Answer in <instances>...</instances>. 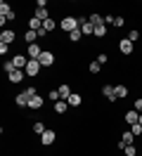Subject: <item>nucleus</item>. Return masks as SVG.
I'll return each instance as SVG.
<instances>
[{"label":"nucleus","instance_id":"nucleus-1","mask_svg":"<svg viewBox=\"0 0 142 156\" xmlns=\"http://www.w3.org/2000/svg\"><path fill=\"white\" fill-rule=\"evenodd\" d=\"M62 31H66V33H71V31H76V29H81V21L76 19V17H64L62 19Z\"/></svg>","mask_w":142,"mask_h":156},{"label":"nucleus","instance_id":"nucleus-2","mask_svg":"<svg viewBox=\"0 0 142 156\" xmlns=\"http://www.w3.org/2000/svg\"><path fill=\"white\" fill-rule=\"evenodd\" d=\"M38 62H40V66H52L55 64V55L50 50H43V55L38 57Z\"/></svg>","mask_w":142,"mask_h":156},{"label":"nucleus","instance_id":"nucleus-3","mask_svg":"<svg viewBox=\"0 0 142 156\" xmlns=\"http://www.w3.org/2000/svg\"><path fill=\"white\" fill-rule=\"evenodd\" d=\"M26 76H38V71H40V62L38 59H28V64H26Z\"/></svg>","mask_w":142,"mask_h":156},{"label":"nucleus","instance_id":"nucleus-4","mask_svg":"<svg viewBox=\"0 0 142 156\" xmlns=\"http://www.w3.org/2000/svg\"><path fill=\"white\" fill-rule=\"evenodd\" d=\"M0 17H5V19H14V17H17V14H14V10L9 7V5L5 2V0L0 2Z\"/></svg>","mask_w":142,"mask_h":156},{"label":"nucleus","instance_id":"nucleus-5","mask_svg":"<svg viewBox=\"0 0 142 156\" xmlns=\"http://www.w3.org/2000/svg\"><path fill=\"white\" fill-rule=\"evenodd\" d=\"M81 31H83V36H90V33H95V26L93 24H90V19H83V17H81Z\"/></svg>","mask_w":142,"mask_h":156},{"label":"nucleus","instance_id":"nucleus-6","mask_svg":"<svg viewBox=\"0 0 142 156\" xmlns=\"http://www.w3.org/2000/svg\"><path fill=\"white\" fill-rule=\"evenodd\" d=\"M12 64H14V69H26V64H28V57H24V55H17V57H12Z\"/></svg>","mask_w":142,"mask_h":156},{"label":"nucleus","instance_id":"nucleus-7","mask_svg":"<svg viewBox=\"0 0 142 156\" xmlns=\"http://www.w3.org/2000/svg\"><path fill=\"white\" fill-rule=\"evenodd\" d=\"M118 50H121V55H130V52H133V43L128 38L118 40Z\"/></svg>","mask_w":142,"mask_h":156},{"label":"nucleus","instance_id":"nucleus-8","mask_svg":"<svg viewBox=\"0 0 142 156\" xmlns=\"http://www.w3.org/2000/svg\"><path fill=\"white\" fill-rule=\"evenodd\" d=\"M102 95L109 99V102H116V99H118L116 92H114V85H102Z\"/></svg>","mask_w":142,"mask_h":156},{"label":"nucleus","instance_id":"nucleus-9","mask_svg":"<svg viewBox=\"0 0 142 156\" xmlns=\"http://www.w3.org/2000/svg\"><path fill=\"white\" fill-rule=\"evenodd\" d=\"M133 140H135V135H133V133H123L121 140H118V149H123V147H128V144H133Z\"/></svg>","mask_w":142,"mask_h":156},{"label":"nucleus","instance_id":"nucleus-10","mask_svg":"<svg viewBox=\"0 0 142 156\" xmlns=\"http://www.w3.org/2000/svg\"><path fill=\"white\" fill-rule=\"evenodd\" d=\"M57 140V135H55V130H45V133H43V135H40V142H43V144H52V142H55Z\"/></svg>","mask_w":142,"mask_h":156},{"label":"nucleus","instance_id":"nucleus-11","mask_svg":"<svg viewBox=\"0 0 142 156\" xmlns=\"http://www.w3.org/2000/svg\"><path fill=\"white\" fill-rule=\"evenodd\" d=\"M40 55H43V50H40V45H38V43L28 45V59H38Z\"/></svg>","mask_w":142,"mask_h":156},{"label":"nucleus","instance_id":"nucleus-12","mask_svg":"<svg viewBox=\"0 0 142 156\" xmlns=\"http://www.w3.org/2000/svg\"><path fill=\"white\" fill-rule=\"evenodd\" d=\"M24 73H26V71H21V69H14V71L9 73V83H21V80H24Z\"/></svg>","mask_w":142,"mask_h":156},{"label":"nucleus","instance_id":"nucleus-13","mask_svg":"<svg viewBox=\"0 0 142 156\" xmlns=\"http://www.w3.org/2000/svg\"><path fill=\"white\" fill-rule=\"evenodd\" d=\"M17 38V33H14V31H2V36H0V43H5V45H9V43H12V40Z\"/></svg>","mask_w":142,"mask_h":156},{"label":"nucleus","instance_id":"nucleus-14","mask_svg":"<svg viewBox=\"0 0 142 156\" xmlns=\"http://www.w3.org/2000/svg\"><path fill=\"white\" fill-rule=\"evenodd\" d=\"M33 17H36V19H40V21H47V19H50V14H47V7H36Z\"/></svg>","mask_w":142,"mask_h":156},{"label":"nucleus","instance_id":"nucleus-15","mask_svg":"<svg viewBox=\"0 0 142 156\" xmlns=\"http://www.w3.org/2000/svg\"><path fill=\"white\" fill-rule=\"evenodd\" d=\"M57 92H59V97H62V99H69V97H71V95H74V92H71V88H69L66 83H62V85H59V90H57Z\"/></svg>","mask_w":142,"mask_h":156},{"label":"nucleus","instance_id":"nucleus-16","mask_svg":"<svg viewBox=\"0 0 142 156\" xmlns=\"http://www.w3.org/2000/svg\"><path fill=\"white\" fill-rule=\"evenodd\" d=\"M43 102H45V99L40 97V95H36V97L28 99V109H40V107H43Z\"/></svg>","mask_w":142,"mask_h":156},{"label":"nucleus","instance_id":"nucleus-17","mask_svg":"<svg viewBox=\"0 0 142 156\" xmlns=\"http://www.w3.org/2000/svg\"><path fill=\"white\" fill-rule=\"evenodd\" d=\"M66 109H69V102H66V99H59V102H55V111L59 114V116L64 114Z\"/></svg>","mask_w":142,"mask_h":156},{"label":"nucleus","instance_id":"nucleus-18","mask_svg":"<svg viewBox=\"0 0 142 156\" xmlns=\"http://www.w3.org/2000/svg\"><path fill=\"white\" fill-rule=\"evenodd\" d=\"M126 121H128V123H130V126H135V123H137V121H140V114H137V111H135V109H133V111H128V114H126Z\"/></svg>","mask_w":142,"mask_h":156},{"label":"nucleus","instance_id":"nucleus-19","mask_svg":"<svg viewBox=\"0 0 142 156\" xmlns=\"http://www.w3.org/2000/svg\"><path fill=\"white\" fill-rule=\"evenodd\" d=\"M114 92H116V97H118V99L128 97V88H126V85H114Z\"/></svg>","mask_w":142,"mask_h":156},{"label":"nucleus","instance_id":"nucleus-20","mask_svg":"<svg viewBox=\"0 0 142 156\" xmlns=\"http://www.w3.org/2000/svg\"><path fill=\"white\" fill-rule=\"evenodd\" d=\"M28 99H31V97H28L26 92H19V95H17V99H14V102H17L19 107H28Z\"/></svg>","mask_w":142,"mask_h":156},{"label":"nucleus","instance_id":"nucleus-21","mask_svg":"<svg viewBox=\"0 0 142 156\" xmlns=\"http://www.w3.org/2000/svg\"><path fill=\"white\" fill-rule=\"evenodd\" d=\"M28 29H31V31H40V29H43V21L36 19V17H31V21H28Z\"/></svg>","mask_w":142,"mask_h":156},{"label":"nucleus","instance_id":"nucleus-22","mask_svg":"<svg viewBox=\"0 0 142 156\" xmlns=\"http://www.w3.org/2000/svg\"><path fill=\"white\" fill-rule=\"evenodd\" d=\"M81 36H83V31L76 29V31H71V33H69V40H71V43H78V40H81Z\"/></svg>","mask_w":142,"mask_h":156},{"label":"nucleus","instance_id":"nucleus-23","mask_svg":"<svg viewBox=\"0 0 142 156\" xmlns=\"http://www.w3.org/2000/svg\"><path fill=\"white\" fill-rule=\"evenodd\" d=\"M43 29H45L47 33H52V31L57 29V24H55V19H47V21H43Z\"/></svg>","mask_w":142,"mask_h":156},{"label":"nucleus","instance_id":"nucleus-24","mask_svg":"<svg viewBox=\"0 0 142 156\" xmlns=\"http://www.w3.org/2000/svg\"><path fill=\"white\" fill-rule=\"evenodd\" d=\"M90 24H93V26H100V24H104V17L102 14H90Z\"/></svg>","mask_w":142,"mask_h":156},{"label":"nucleus","instance_id":"nucleus-25","mask_svg":"<svg viewBox=\"0 0 142 156\" xmlns=\"http://www.w3.org/2000/svg\"><path fill=\"white\" fill-rule=\"evenodd\" d=\"M95 36H97V38H104V36H107V26H104V24L95 26Z\"/></svg>","mask_w":142,"mask_h":156},{"label":"nucleus","instance_id":"nucleus-26","mask_svg":"<svg viewBox=\"0 0 142 156\" xmlns=\"http://www.w3.org/2000/svg\"><path fill=\"white\" fill-rule=\"evenodd\" d=\"M66 102H69V107H78V104H81V95H76V92H74Z\"/></svg>","mask_w":142,"mask_h":156},{"label":"nucleus","instance_id":"nucleus-27","mask_svg":"<svg viewBox=\"0 0 142 156\" xmlns=\"http://www.w3.org/2000/svg\"><path fill=\"white\" fill-rule=\"evenodd\" d=\"M47 128L43 126V123H40V121H36V123H33V133H36V135H43V133H45Z\"/></svg>","mask_w":142,"mask_h":156},{"label":"nucleus","instance_id":"nucleus-28","mask_svg":"<svg viewBox=\"0 0 142 156\" xmlns=\"http://www.w3.org/2000/svg\"><path fill=\"white\" fill-rule=\"evenodd\" d=\"M36 38H38V31H31V29H28V31H26V43H31V45H33V43H36Z\"/></svg>","mask_w":142,"mask_h":156},{"label":"nucleus","instance_id":"nucleus-29","mask_svg":"<svg viewBox=\"0 0 142 156\" xmlns=\"http://www.w3.org/2000/svg\"><path fill=\"white\" fill-rule=\"evenodd\" d=\"M123 151H126V154H128V156H135V154H137V149H135V147H133V144L123 147Z\"/></svg>","mask_w":142,"mask_h":156},{"label":"nucleus","instance_id":"nucleus-30","mask_svg":"<svg viewBox=\"0 0 142 156\" xmlns=\"http://www.w3.org/2000/svg\"><path fill=\"white\" fill-rule=\"evenodd\" d=\"M114 26H116V29H123V26H126V19H123V17H116V19H114Z\"/></svg>","mask_w":142,"mask_h":156},{"label":"nucleus","instance_id":"nucleus-31","mask_svg":"<svg viewBox=\"0 0 142 156\" xmlns=\"http://www.w3.org/2000/svg\"><path fill=\"white\" fill-rule=\"evenodd\" d=\"M130 133H133L135 137H137V135L142 133V126H140V123H135V126H130Z\"/></svg>","mask_w":142,"mask_h":156},{"label":"nucleus","instance_id":"nucleus-32","mask_svg":"<svg viewBox=\"0 0 142 156\" xmlns=\"http://www.w3.org/2000/svg\"><path fill=\"white\" fill-rule=\"evenodd\" d=\"M100 66H102L100 62H93V64H90V73H100Z\"/></svg>","mask_w":142,"mask_h":156},{"label":"nucleus","instance_id":"nucleus-33","mask_svg":"<svg viewBox=\"0 0 142 156\" xmlns=\"http://www.w3.org/2000/svg\"><path fill=\"white\" fill-rule=\"evenodd\" d=\"M24 92H26L28 97H36V95H38V90H36V88H33V85H28V88H26V90H24Z\"/></svg>","mask_w":142,"mask_h":156},{"label":"nucleus","instance_id":"nucleus-34","mask_svg":"<svg viewBox=\"0 0 142 156\" xmlns=\"http://www.w3.org/2000/svg\"><path fill=\"white\" fill-rule=\"evenodd\" d=\"M2 66H5V73H12V71H14V64H12V62H5V64H2Z\"/></svg>","mask_w":142,"mask_h":156},{"label":"nucleus","instance_id":"nucleus-35","mask_svg":"<svg viewBox=\"0 0 142 156\" xmlns=\"http://www.w3.org/2000/svg\"><path fill=\"white\" fill-rule=\"evenodd\" d=\"M137 38H140V33H137V29H135V31H130V36H128V40H130V43H135Z\"/></svg>","mask_w":142,"mask_h":156},{"label":"nucleus","instance_id":"nucleus-36","mask_svg":"<svg viewBox=\"0 0 142 156\" xmlns=\"http://www.w3.org/2000/svg\"><path fill=\"white\" fill-rule=\"evenodd\" d=\"M135 111H137V114H142V99H140V97L135 99Z\"/></svg>","mask_w":142,"mask_h":156},{"label":"nucleus","instance_id":"nucleus-37","mask_svg":"<svg viewBox=\"0 0 142 156\" xmlns=\"http://www.w3.org/2000/svg\"><path fill=\"white\" fill-rule=\"evenodd\" d=\"M50 99H55V102H59L62 97H59V92H57V90H52V92H50Z\"/></svg>","mask_w":142,"mask_h":156},{"label":"nucleus","instance_id":"nucleus-38","mask_svg":"<svg viewBox=\"0 0 142 156\" xmlns=\"http://www.w3.org/2000/svg\"><path fill=\"white\" fill-rule=\"evenodd\" d=\"M137 123H140V126H142V114H140V121H137Z\"/></svg>","mask_w":142,"mask_h":156}]
</instances>
